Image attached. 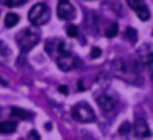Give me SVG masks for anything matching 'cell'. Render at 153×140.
I'll use <instances>...</instances> for the list:
<instances>
[{
	"mask_svg": "<svg viewBox=\"0 0 153 140\" xmlns=\"http://www.w3.org/2000/svg\"><path fill=\"white\" fill-rule=\"evenodd\" d=\"M96 103L104 112H112L116 108V98L111 96V95H106V93H101L96 96Z\"/></svg>",
	"mask_w": 153,
	"mask_h": 140,
	"instance_id": "9",
	"label": "cell"
},
{
	"mask_svg": "<svg viewBox=\"0 0 153 140\" xmlns=\"http://www.w3.org/2000/svg\"><path fill=\"white\" fill-rule=\"evenodd\" d=\"M67 34L70 36V38H76V36H78V28H76L75 25H68L67 26Z\"/></svg>",
	"mask_w": 153,
	"mask_h": 140,
	"instance_id": "19",
	"label": "cell"
},
{
	"mask_svg": "<svg viewBox=\"0 0 153 140\" xmlns=\"http://www.w3.org/2000/svg\"><path fill=\"white\" fill-rule=\"evenodd\" d=\"M100 54H101V51H100V49H93L91 57H93V59H96V57H100Z\"/></svg>",
	"mask_w": 153,
	"mask_h": 140,
	"instance_id": "21",
	"label": "cell"
},
{
	"mask_svg": "<svg viewBox=\"0 0 153 140\" xmlns=\"http://www.w3.org/2000/svg\"><path fill=\"white\" fill-rule=\"evenodd\" d=\"M152 82H153V73H152Z\"/></svg>",
	"mask_w": 153,
	"mask_h": 140,
	"instance_id": "23",
	"label": "cell"
},
{
	"mask_svg": "<svg viewBox=\"0 0 153 140\" xmlns=\"http://www.w3.org/2000/svg\"><path fill=\"white\" fill-rule=\"evenodd\" d=\"M0 2H2L5 7L13 8V7H20V5H23V3H26V0H0Z\"/></svg>",
	"mask_w": 153,
	"mask_h": 140,
	"instance_id": "15",
	"label": "cell"
},
{
	"mask_svg": "<svg viewBox=\"0 0 153 140\" xmlns=\"http://www.w3.org/2000/svg\"><path fill=\"white\" fill-rule=\"evenodd\" d=\"M10 57H12V49L5 41H0V62L2 64H8Z\"/></svg>",
	"mask_w": 153,
	"mask_h": 140,
	"instance_id": "12",
	"label": "cell"
},
{
	"mask_svg": "<svg viewBox=\"0 0 153 140\" xmlns=\"http://www.w3.org/2000/svg\"><path fill=\"white\" fill-rule=\"evenodd\" d=\"M18 127L16 121H0V134H12Z\"/></svg>",
	"mask_w": 153,
	"mask_h": 140,
	"instance_id": "13",
	"label": "cell"
},
{
	"mask_svg": "<svg viewBox=\"0 0 153 140\" xmlns=\"http://www.w3.org/2000/svg\"><path fill=\"white\" fill-rule=\"evenodd\" d=\"M137 57L142 65H152L153 64V47L148 42L142 44V47H138V51H137Z\"/></svg>",
	"mask_w": 153,
	"mask_h": 140,
	"instance_id": "8",
	"label": "cell"
},
{
	"mask_svg": "<svg viewBox=\"0 0 153 140\" xmlns=\"http://www.w3.org/2000/svg\"><path fill=\"white\" fill-rule=\"evenodd\" d=\"M39 39H41L39 31H36V29H33V28H25L16 34V44H18V47H20L21 54L30 52L33 47L39 42Z\"/></svg>",
	"mask_w": 153,
	"mask_h": 140,
	"instance_id": "1",
	"label": "cell"
},
{
	"mask_svg": "<svg viewBox=\"0 0 153 140\" xmlns=\"http://www.w3.org/2000/svg\"><path fill=\"white\" fill-rule=\"evenodd\" d=\"M49 18H51V10H49V7L42 2L33 5L30 8V12H28V20H30V23L34 25V26H42V25H46L47 21H49Z\"/></svg>",
	"mask_w": 153,
	"mask_h": 140,
	"instance_id": "2",
	"label": "cell"
},
{
	"mask_svg": "<svg viewBox=\"0 0 153 140\" xmlns=\"http://www.w3.org/2000/svg\"><path fill=\"white\" fill-rule=\"evenodd\" d=\"M56 64H57V67H59L60 70L68 72V70L75 69L76 65L80 64V60H78V59H76L72 52H68V54H62L60 57H57V59H56Z\"/></svg>",
	"mask_w": 153,
	"mask_h": 140,
	"instance_id": "7",
	"label": "cell"
},
{
	"mask_svg": "<svg viewBox=\"0 0 153 140\" xmlns=\"http://www.w3.org/2000/svg\"><path fill=\"white\" fill-rule=\"evenodd\" d=\"M59 91H60V93H67V86H59Z\"/></svg>",
	"mask_w": 153,
	"mask_h": 140,
	"instance_id": "22",
	"label": "cell"
},
{
	"mask_svg": "<svg viewBox=\"0 0 153 140\" xmlns=\"http://www.w3.org/2000/svg\"><path fill=\"white\" fill-rule=\"evenodd\" d=\"M130 130H132V126H130V122H122V126L119 127V134H121V135H129Z\"/></svg>",
	"mask_w": 153,
	"mask_h": 140,
	"instance_id": "17",
	"label": "cell"
},
{
	"mask_svg": "<svg viewBox=\"0 0 153 140\" xmlns=\"http://www.w3.org/2000/svg\"><path fill=\"white\" fill-rule=\"evenodd\" d=\"M44 49H46V52L49 54L51 57H54V60H56L57 57H60L62 54H68V52H72L70 46H68V44L65 42L64 39H60V38L47 39L46 44H44Z\"/></svg>",
	"mask_w": 153,
	"mask_h": 140,
	"instance_id": "4",
	"label": "cell"
},
{
	"mask_svg": "<svg viewBox=\"0 0 153 140\" xmlns=\"http://www.w3.org/2000/svg\"><path fill=\"white\" fill-rule=\"evenodd\" d=\"M117 29H119L117 23H112L111 26L108 28V31H106V36H108V38H114V36L117 34Z\"/></svg>",
	"mask_w": 153,
	"mask_h": 140,
	"instance_id": "18",
	"label": "cell"
},
{
	"mask_svg": "<svg viewBox=\"0 0 153 140\" xmlns=\"http://www.w3.org/2000/svg\"><path fill=\"white\" fill-rule=\"evenodd\" d=\"M88 2H90V0H88Z\"/></svg>",
	"mask_w": 153,
	"mask_h": 140,
	"instance_id": "24",
	"label": "cell"
},
{
	"mask_svg": "<svg viewBox=\"0 0 153 140\" xmlns=\"http://www.w3.org/2000/svg\"><path fill=\"white\" fill-rule=\"evenodd\" d=\"M127 5L130 7V10H132L142 21L150 20V10H148L147 3H145L143 0H127Z\"/></svg>",
	"mask_w": 153,
	"mask_h": 140,
	"instance_id": "6",
	"label": "cell"
},
{
	"mask_svg": "<svg viewBox=\"0 0 153 140\" xmlns=\"http://www.w3.org/2000/svg\"><path fill=\"white\" fill-rule=\"evenodd\" d=\"M126 36H127V39H130V42L137 41V31L134 28H127L126 29Z\"/></svg>",
	"mask_w": 153,
	"mask_h": 140,
	"instance_id": "16",
	"label": "cell"
},
{
	"mask_svg": "<svg viewBox=\"0 0 153 140\" xmlns=\"http://www.w3.org/2000/svg\"><path fill=\"white\" fill-rule=\"evenodd\" d=\"M10 116L13 117V119H23V121H30V119H33V112H30V111H26V109H23V108H12L10 109Z\"/></svg>",
	"mask_w": 153,
	"mask_h": 140,
	"instance_id": "11",
	"label": "cell"
},
{
	"mask_svg": "<svg viewBox=\"0 0 153 140\" xmlns=\"http://www.w3.org/2000/svg\"><path fill=\"white\" fill-rule=\"evenodd\" d=\"M28 140H41V139H39V134L36 130H30V134H28Z\"/></svg>",
	"mask_w": 153,
	"mask_h": 140,
	"instance_id": "20",
	"label": "cell"
},
{
	"mask_svg": "<svg viewBox=\"0 0 153 140\" xmlns=\"http://www.w3.org/2000/svg\"><path fill=\"white\" fill-rule=\"evenodd\" d=\"M20 23V16L16 13H7L5 15V26L7 28H13Z\"/></svg>",
	"mask_w": 153,
	"mask_h": 140,
	"instance_id": "14",
	"label": "cell"
},
{
	"mask_svg": "<svg viewBox=\"0 0 153 140\" xmlns=\"http://www.w3.org/2000/svg\"><path fill=\"white\" fill-rule=\"evenodd\" d=\"M56 13L62 21H70L76 16V10H75V7L72 5L70 0H59Z\"/></svg>",
	"mask_w": 153,
	"mask_h": 140,
	"instance_id": "5",
	"label": "cell"
},
{
	"mask_svg": "<svg viewBox=\"0 0 153 140\" xmlns=\"http://www.w3.org/2000/svg\"><path fill=\"white\" fill-rule=\"evenodd\" d=\"M134 134L137 135V139L145 140L150 137V129H148V124L145 122V119H137L135 124H134Z\"/></svg>",
	"mask_w": 153,
	"mask_h": 140,
	"instance_id": "10",
	"label": "cell"
},
{
	"mask_svg": "<svg viewBox=\"0 0 153 140\" xmlns=\"http://www.w3.org/2000/svg\"><path fill=\"white\" fill-rule=\"evenodd\" d=\"M72 117H74L76 122L88 124V122H93L96 119V114H94V109L86 101H80L72 108Z\"/></svg>",
	"mask_w": 153,
	"mask_h": 140,
	"instance_id": "3",
	"label": "cell"
}]
</instances>
